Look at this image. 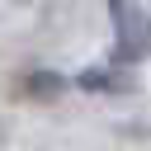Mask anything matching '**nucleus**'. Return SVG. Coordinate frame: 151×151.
Masks as SVG:
<instances>
[{
	"label": "nucleus",
	"instance_id": "f257e3e1",
	"mask_svg": "<svg viewBox=\"0 0 151 151\" xmlns=\"http://www.w3.org/2000/svg\"><path fill=\"white\" fill-rule=\"evenodd\" d=\"M109 5V28H113V61L137 66L151 57V9L142 0H104Z\"/></svg>",
	"mask_w": 151,
	"mask_h": 151
},
{
	"label": "nucleus",
	"instance_id": "f03ea898",
	"mask_svg": "<svg viewBox=\"0 0 151 151\" xmlns=\"http://www.w3.org/2000/svg\"><path fill=\"white\" fill-rule=\"evenodd\" d=\"M76 90H90V94H132L137 90V80L127 76V66H85V71H76V80H71Z\"/></svg>",
	"mask_w": 151,
	"mask_h": 151
},
{
	"label": "nucleus",
	"instance_id": "7ed1b4c3",
	"mask_svg": "<svg viewBox=\"0 0 151 151\" xmlns=\"http://www.w3.org/2000/svg\"><path fill=\"white\" fill-rule=\"evenodd\" d=\"M61 80L57 76H28V94H57Z\"/></svg>",
	"mask_w": 151,
	"mask_h": 151
}]
</instances>
